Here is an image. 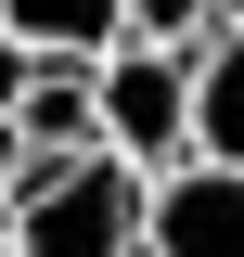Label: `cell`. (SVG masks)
Listing matches in <instances>:
<instances>
[{
    "mask_svg": "<svg viewBox=\"0 0 244 257\" xmlns=\"http://www.w3.org/2000/svg\"><path fill=\"white\" fill-rule=\"evenodd\" d=\"M218 26H244V0H218Z\"/></svg>",
    "mask_w": 244,
    "mask_h": 257,
    "instance_id": "9",
    "label": "cell"
},
{
    "mask_svg": "<svg viewBox=\"0 0 244 257\" xmlns=\"http://www.w3.org/2000/svg\"><path fill=\"white\" fill-rule=\"evenodd\" d=\"M193 155L244 167V26H206V39H193Z\"/></svg>",
    "mask_w": 244,
    "mask_h": 257,
    "instance_id": "5",
    "label": "cell"
},
{
    "mask_svg": "<svg viewBox=\"0 0 244 257\" xmlns=\"http://www.w3.org/2000/svg\"><path fill=\"white\" fill-rule=\"evenodd\" d=\"M218 0H129V39H206Z\"/></svg>",
    "mask_w": 244,
    "mask_h": 257,
    "instance_id": "7",
    "label": "cell"
},
{
    "mask_svg": "<svg viewBox=\"0 0 244 257\" xmlns=\"http://www.w3.org/2000/svg\"><path fill=\"white\" fill-rule=\"evenodd\" d=\"M90 90H103V142L129 167H180L193 155V39H116L90 64Z\"/></svg>",
    "mask_w": 244,
    "mask_h": 257,
    "instance_id": "2",
    "label": "cell"
},
{
    "mask_svg": "<svg viewBox=\"0 0 244 257\" xmlns=\"http://www.w3.org/2000/svg\"><path fill=\"white\" fill-rule=\"evenodd\" d=\"M26 77H39V52H26V39H13V26H0V116L26 103Z\"/></svg>",
    "mask_w": 244,
    "mask_h": 257,
    "instance_id": "8",
    "label": "cell"
},
{
    "mask_svg": "<svg viewBox=\"0 0 244 257\" xmlns=\"http://www.w3.org/2000/svg\"><path fill=\"white\" fill-rule=\"evenodd\" d=\"M0 257H13V231H0Z\"/></svg>",
    "mask_w": 244,
    "mask_h": 257,
    "instance_id": "10",
    "label": "cell"
},
{
    "mask_svg": "<svg viewBox=\"0 0 244 257\" xmlns=\"http://www.w3.org/2000/svg\"><path fill=\"white\" fill-rule=\"evenodd\" d=\"M0 26L26 52H64V64H103L129 39V0H0Z\"/></svg>",
    "mask_w": 244,
    "mask_h": 257,
    "instance_id": "6",
    "label": "cell"
},
{
    "mask_svg": "<svg viewBox=\"0 0 244 257\" xmlns=\"http://www.w3.org/2000/svg\"><path fill=\"white\" fill-rule=\"evenodd\" d=\"M13 128H26L39 155H90V142H103V90H90V64H64V52H39L26 103H13Z\"/></svg>",
    "mask_w": 244,
    "mask_h": 257,
    "instance_id": "4",
    "label": "cell"
},
{
    "mask_svg": "<svg viewBox=\"0 0 244 257\" xmlns=\"http://www.w3.org/2000/svg\"><path fill=\"white\" fill-rule=\"evenodd\" d=\"M13 257H142V167L116 142L39 167L13 193Z\"/></svg>",
    "mask_w": 244,
    "mask_h": 257,
    "instance_id": "1",
    "label": "cell"
},
{
    "mask_svg": "<svg viewBox=\"0 0 244 257\" xmlns=\"http://www.w3.org/2000/svg\"><path fill=\"white\" fill-rule=\"evenodd\" d=\"M142 257H244V167H142Z\"/></svg>",
    "mask_w": 244,
    "mask_h": 257,
    "instance_id": "3",
    "label": "cell"
}]
</instances>
